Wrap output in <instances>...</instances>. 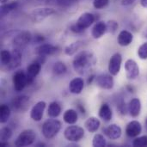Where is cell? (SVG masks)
I'll use <instances>...</instances> for the list:
<instances>
[{
	"label": "cell",
	"instance_id": "obj_1",
	"mask_svg": "<svg viewBox=\"0 0 147 147\" xmlns=\"http://www.w3.org/2000/svg\"><path fill=\"white\" fill-rule=\"evenodd\" d=\"M96 59L92 53L83 51L76 55L73 59L72 65L76 72L80 75H84L96 64Z\"/></svg>",
	"mask_w": 147,
	"mask_h": 147
},
{
	"label": "cell",
	"instance_id": "obj_2",
	"mask_svg": "<svg viewBox=\"0 0 147 147\" xmlns=\"http://www.w3.org/2000/svg\"><path fill=\"white\" fill-rule=\"evenodd\" d=\"M61 129V122L58 120H55L54 118L49 119L46 121L41 128V132L43 136L47 140L53 139L60 131Z\"/></svg>",
	"mask_w": 147,
	"mask_h": 147
},
{
	"label": "cell",
	"instance_id": "obj_3",
	"mask_svg": "<svg viewBox=\"0 0 147 147\" xmlns=\"http://www.w3.org/2000/svg\"><path fill=\"white\" fill-rule=\"evenodd\" d=\"M36 139V134L32 129L23 130L16 138L15 146L17 147H25L34 144Z\"/></svg>",
	"mask_w": 147,
	"mask_h": 147
},
{
	"label": "cell",
	"instance_id": "obj_4",
	"mask_svg": "<svg viewBox=\"0 0 147 147\" xmlns=\"http://www.w3.org/2000/svg\"><path fill=\"white\" fill-rule=\"evenodd\" d=\"M64 136L70 142H78L84 137V130L81 127L71 125L65 129Z\"/></svg>",
	"mask_w": 147,
	"mask_h": 147
},
{
	"label": "cell",
	"instance_id": "obj_5",
	"mask_svg": "<svg viewBox=\"0 0 147 147\" xmlns=\"http://www.w3.org/2000/svg\"><path fill=\"white\" fill-rule=\"evenodd\" d=\"M54 13H55V9L50 7L37 8L31 12L30 18L34 23H40L47 17L53 15Z\"/></svg>",
	"mask_w": 147,
	"mask_h": 147
},
{
	"label": "cell",
	"instance_id": "obj_6",
	"mask_svg": "<svg viewBox=\"0 0 147 147\" xmlns=\"http://www.w3.org/2000/svg\"><path fill=\"white\" fill-rule=\"evenodd\" d=\"M12 82H13L14 89L17 92H20V91L23 90L24 88L27 85H28V76L22 70H19V71L15 72V74L13 75Z\"/></svg>",
	"mask_w": 147,
	"mask_h": 147
},
{
	"label": "cell",
	"instance_id": "obj_7",
	"mask_svg": "<svg viewBox=\"0 0 147 147\" xmlns=\"http://www.w3.org/2000/svg\"><path fill=\"white\" fill-rule=\"evenodd\" d=\"M29 106V97L27 96H19L15 97L11 102V108L17 113H24Z\"/></svg>",
	"mask_w": 147,
	"mask_h": 147
},
{
	"label": "cell",
	"instance_id": "obj_8",
	"mask_svg": "<svg viewBox=\"0 0 147 147\" xmlns=\"http://www.w3.org/2000/svg\"><path fill=\"white\" fill-rule=\"evenodd\" d=\"M126 76L130 80L136 79L140 75V67L137 62L134 59H127L125 63Z\"/></svg>",
	"mask_w": 147,
	"mask_h": 147
},
{
	"label": "cell",
	"instance_id": "obj_9",
	"mask_svg": "<svg viewBox=\"0 0 147 147\" xmlns=\"http://www.w3.org/2000/svg\"><path fill=\"white\" fill-rule=\"evenodd\" d=\"M122 63V56L121 53H115L109 62V71L112 76H116L121 71Z\"/></svg>",
	"mask_w": 147,
	"mask_h": 147
},
{
	"label": "cell",
	"instance_id": "obj_10",
	"mask_svg": "<svg viewBox=\"0 0 147 147\" xmlns=\"http://www.w3.org/2000/svg\"><path fill=\"white\" fill-rule=\"evenodd\" d=\"M96 83L97 86H99L100 88H102L103 90H108L113 89L114 85H115V81H114V78H112V76L106 74V73L98 75L96 78Z\"/></svg>",
	"mask_w": 147,
	"mask_h": 147
},
{
	"label": "cell",
	"instance_id": "obj_11",
	"mask_svg": "<svg viewBox=\"0 0 147 147\" xmlns=\"http://www.w3.org/2000/svg\"><path fill=\"white\" fill-rule=\"evenodd\" d=\"M31 39H32L31 34L29 32L23 31V32H20L18 34H16L14 37L12 43L16 47V48L20 49L27 46L31 41Z\"/></svg>",
	"mask_w": 147,
	"mask_h": 147
},
{
	"label": "cell",
	"instance_id": "obj_12",
	"mask_svg": "<svg viewBox=\"0 0 147 147\" xmlns=\"http://www.w3.org/2000/svg\"><path fill=\"white\" fill-rule=\"evenodd\" d=\"M46 106L47 104L43 101H40L37 103H35L31 109L30 118L34 121H40L42 120Z\"/></svg>",
	"mask_w": 147,
	"mask_h": 147
},
{
	"label": "cell",
	"instance_id": "obj_13",
	"mask_svg": "<svg viewBox=\"0 0 147 147\" xmlns=\"http://www.w3.org/2000/svg\"><path fill=\"white\" fill-rule=\"evenodd\" d=\"M95 22V16L93 14L91 13H89V12H85V13H83L79 18L78 19L76 24L82 29V30H85L86 28H90L93 22Z\"/></svg>",
	"mask_w": 147,
	"mask_h": 147
},
{
	"label": "cell",
	"instance_id": "obj_14",
	"mask_svg": "<svg viewBox=\"0 0 147 147\" xmlns=\"http://www.w3.org/2000/svg\"><path fill=\"white\" fill-rule=\"evenodd\" d=\"M22 63V53L18 48H15L11 52V60L9 64L4 67L7 71H13L16 68H18L21 65Z\"/></svg>",
	"mask_w": 147,
	"mask_h": 147
},
{
	"label": "cell",
	"instance_id": "obj_15",
	"mask_svg": "<svg viewBox=\"0 0 147 147\" xmlns=\"http://www.w3.org/2000/svg\"><path fill=\"white\" fill-rule=\"evenodd\" d=\"M103 133L109 139L115 140H118L121 138L122 130L120 126H118L116 124H111V125L106 127L105 128H103Z\"/></svg>",
	"mask_w": 147,
	"mask_h": 147
},
{
	"label": "cell",
	"instance_id": "obj_16",
	"mask_svg": "<svg viewBox=\"0 0 147 147\" xmlns=\"http://www.w3.org/2000/svg\"><path fill=\"white\" fill-rule=\"evenodd\" d=\"M142 132V126L138 121H130L126 127V134L130 138L138 137Z\"/></svg>",
	"mask_w": 147,
	"mask_h": 147
},
{
	"label": "cell",
	"instance_id": "obj_17",
	"mask_svg": "<svg viewBox=\"0 0 147 147\" xmlns=\"http://www.w3.org/2000/svg\"><path fill=\"white\" fill-rule=\"evenodd\" d=\"M41 70V63L39 61L33 62L30 64L27 68V76L28 79V84H32L34 80V78L39 75L40 71Z\"/></svg>",
	"mask_w": 147,
	"mask_h": 147
},
{
	"label": "cell",
	"instance_id": "obj_18",
	"mask_svg": "<svg viewBox=\"0 0 147 147\" xmlns=\"http://www.w3.org/2000/svg\"><path fill=\"white\" fill-rule=\"evenodd\" d=\"M58 51V47L51 44H41L35 48V53L38 56H47L53 55Z\"/></svg>",
	"mask_w": 147,
	"mask_h": 147
},
{
	"label": "cell",
	"instance_id": "obj_19",
	"mask_svg": "<svg viewBox=\"0 0 147 147\" xmlns=\"http://www.w3.org/2000/svg\"><path fill=\"white\" fill-rule=\"evenodd\" d=\"M134 40V35L131 32L127 30H122L120 32L117 37L118 44L121 47H127L129 46Z\"/></svg>",
	"mask_w": 147,
	"mask_h": 147
},
{
	"label": "cell",
	"instance_id": "obj_20",
	"mask_svg": "<svg viewBox=\"0 0 147 147\" xmlns=\"http://www.w3.org/2000/svg\"><path fill=\"white\" fill-rule=\"evenodd\" d=\"M84 86V79L81 78H75L69 84V90L71 93L74 95H78L82 92Z\"/></svg>",
	"mask_w": 147,
	"mask_h": 147
},
{
	"label": "cell",
	"instance_id": "obj_21",
	"mask_svg": "<svg viewBox=\"0 0 147 147\" xmlns=\"http://www.w3.org/2000/svg\"><path fill=\"white\" fill-rule=\"evenodd\" d=\"M107 32V25L104 22H97L92 28L91 35L94 39H100Z\"/></svg>",
	"mask_w": 147,
	"mask_h": 147
},
{
	"label": "cell",
	"instance_id": "obj_22",
	"mask_svg": "<svg viewBox=\"0 0 147 147\" xmlns=\"http://www.w3.org/2000/svg\"><path fill=\"white\" fill-rule=\"evenodd\" d=\"M141 111V102L139 98H134L128 104V112L132 117H138Z\"/></svg>",
	"mask_w": 147,
	"mask_h": 147
},
{
	"label": "cell",
	"instance_id": "obj_23",
	"mask_svg": "<svg viewBox=\"0 0 147 147\" xmlns=\"http://www.w3.org/2000/svg\"><path fill=\"white\" fill-rule=\"evenodd\" d=\"M98 115L99 117L104 121H110L112 120V117H113V112H112V109L111 108L109 107V105L108 103H103L100 109H99V112H98Z\"/></svg>",
	"mask_w": 147,
	"mask_h": 147
},
{
	"label": "cell",
	"instance_id": "obj_24",
	"mask_svg": "<svg viewBox=\"0 0 147 147\" xmlns=\"http://www.w3.org/2000/svg\"><path fill=\"white\" fill-rule=\"evenodd\" d=\"M100 126H101V122L99 119L94 116L88 118L84 122V127L90 133H96L100 128Z\"/></svg>",
	"mask_w": 147,
	"mask_h": 147
},
{
	"label": "cell",
	"instance_id": "obj_25",
	"mask_svg": "<svg viewBox=\"0 0 147 147\" xmlns=\"http://www.w3.org/2000/svg\"><path fill=\"white\" fill-rule=\"evenodd\" d=\"M63 120L68 125H74L75 123H77V121L78 120V112L75 109H67L64 113Z\"/></svg>",
	"mask_w": 147,
	"mask_h": 147
},
{
	"label": "cell",
	"instance_id": "obj_26",
	"mask_svg": "<svg viewBox=\"0 0 147 147\" xmlns=\"http://www.w3.org/2000/svg\"><path fill=\"white\" fill-rule=\"evenodd\" d=\"M61 113V106L57 102H52L47 109V115L51 118H57Z\"/></svg>",
	"mask_w": 147,
	"mask_h": 147
},
{
	"label": "cell",
	"instance_id": "obj_27",
	"mask_svg": "<svg viewBox=\"0 0 147 147\" xmlns=\"http://www.w3.org/2000/svg\"><path fill=\"white\" fill-rule=\"evenodd\" d=\"M10 114H11L10 108L7 104L4 103L2 104L0 107V122L2 124L6 123L10 117Z\"/></svg>",
	"mask_w": 147,
	"mask_h": 147
},
{
	"label": "cell",
	"instance_id": "obj_28",
	"mask_svg": "<svg viewBox=\"0 0 147 147\" xmlns=\"http://www.w3.org/2000/svg\"><path fill=\"white\" fill-rule=\"evenodd\" d=\"M16 7H17V3L16 2H12V3H3L2 6H1V9H0L1 16H6L11 10L15 9Z\"/></svg>",
	"mask_w": 147,
	"mask_h": 147
},
{
	"label": "cell",
	"instance_id": "obj_29",
	"mask_svg": "<svg viewBox=\"0 0 147 147\" xmlns=\"http://www.w3.org/2000/svg\"><path fill=\"white\" fill-rule=\"evenodd\" d=\"M80 47H81V42L80 41L71 43L70 45H68L65 48V53L68 56H71V55L75 54Z\"/></svg>",
	"mask_w": 147,
	"mask_h": 147
},
{
	"label": "cell",
	"instance_id": "obj_30",
	"mask_svg": "<svg viewBox=\"0 0 147 147\" xmlns=\"http://www.w3.org/2000/svg\"><path fill=\"white\" fill-rule=\"evenodd\" d=\"M67 71V67L66 65H65V63L63 62H56L53 66V71L55 75H62V74H65Z\"/></svg>",
	"mask_w": 147,
	"mask_h": 147
},
{
	"label": "cell",
	"instance_id": "obj_31",
	"mask_svg": "<svg viewBox=\"0 0 147 147\" xmlns=\"http://www.w3.org/2000/svg\"><path fill=\"white\" fill-rule=\"evenodd\" d=\"M107 145L106 139L104 138L103 135L96 134L93 137V141H92V146L94 147H104Z\"/></svg>",
	"mask_w": 147,
	"mask_h": 147
},
{
	"label": "cell",
	"instance_id": "obj_32",
	"mask_svg": "<svg viewBox=\"0 0 147 147\" xmlns=\"http://www.w3.org/2000/svg\"><path fill=\"white\" fill-rule=\"evenodd\" d=\"M0 56H1V64L3 67L7 66L11 60V53L9 52L8 50H2Z\"/></svg>",
	"mask_w": 147,
	"mask_h": 147
},
{
	"label": "cell",
	"instance_id": "obj_33",
	"mask_svg": "<svg viewBox=\"0 0 147 147\" xmlns=\"http://www.w3.org/2000/svg\"><path fill=\"white\" fill-rule=\"evenodd\" d=\"M12 136V131L9 127H3L0 131V140L1 142L8 141Z\"/></svg>",
	"mask_w": 147,
	"mask_h": 147
},
{
	"label": "cell",
	"instance_id": "obj_34",
	"mask_svg": "<svg viewBox=\"0 0 147 147\" xmlns=\"http://www.w3.org/2000/svg\"><path fill=\"white\" fill-rule=\"evenodd\" d=\"M106 25H107V32H109L110 34H115L119 28L118 22L115 20H109L106 23Z\"/></svg>",
	"mask_w": 147,
	"mask_h": 147
},
{
	"label": "cell",
	"instance_id": "obj_35",
	"mask_svg": "<svg viewBox=\"0 0 147 147\" xmlns=\"http://www.w3.org/2000/svg\"><path fill=\"white\" fill-rule=\"evenodd\" d=\"M133 146L135 147L147 146V135H144V136L136 138L133 141Z\"/></svg>",
	"mask_w": 147,
	"mask_h": 147
},
{
	"label": "cell",
	"instance_id": "obj_36",
	"mask_svg": "<svg viewBox=\"0 0 147 147\" xmlns=\"http://www.w3.org/2000/svg\"><path fill=\"white\" fill-rule=\"evenodd\" d=\"M138 55L141 59H147V42L143 43L138 49Z\"/></svg>",
	"mask_w": 147,
	"mask_h": 147
},
{
	"label": "cell",
	"instance_id": "obj_37",
	"mask_svg": "<svg viewBox=\"0 0 147 147\" xmlns=\"http://www.w3.org/2000/svg\"><path fill=\"white\" fill-rule=\"evenodd\" d=\"M109 3V0H94L93 6L96 9H102L106 7Z\"/></svg>",
	"mask_w": 147,
	"mask_h": 147
},
{
	"label": "cell",
	"instance_id": "obj_38",
	"mask_svg": "<svg viewBox=\"0 0 147 147\" xmlns=\"http://www.w3.org/2000/svg\"><path fill=\"white\" fill-rule=\"evenodd\" d=\"M71 30L72 31V32H74V33H77V34H79V33H82L84 30H82L76 23L74 24V25H71Z\"/></svg>",
	"mask_w": 147,
	"mask_h": 147
},
{
	"label": "cell",
	"instance_id": "obj_39",
	"mask_svg": "<svg viewBox=\"0 0 147 147\" xmlns=\"http://www.w3.org/2000/svg\"><path fill=\"white\" fill-rule=\"evenodd\" d=\"M137 0H121V4L123 6H129L134 4Z\"/></svg>",
	"mask_w": 147,
	"mask_h": 147
},
{
	"label": "cell",
	"instance_id": "obj_40",
	"mask_svg": "<svg viewBox=\"0 0 147 147\" xmlns=\"http://www.w3.org/2000/svg\"><path fill=\"white\" fill-rule=\"evenodd\" d=\"M140 4L144 8H147V0H140Z\"/></svg>",
	"mask_w": 147,
	"mask_h": 147
},
{
	"label": "cell",
	"instance_id": "obj_41",
	"mask_svg": "<svg viewBox=\"0 0 147 147\" xmlns=\"http://www.w3.org/2000/svg\"><path fill=\"white\" fill-rule=\"evenodd\" d=\"M9 0H0V2H1V3H8Z\"/></svg>",
	"mask_w": 147,
	"mask_h": 147
},
{
	"label": "cell",
	"instance_id": "obj_42",
	"mask_svg": "<svg viewBox=\"0 0 147 147\" xmlns=\"http://www.w3.org/2000/svg\"><path fill=\"white\" fill-rule=\"evenodd\" d=\"M146 131H147V119H146Z\"/></svg>",
	"mask_w": 147,
	"mask_h": 147
},
{
	"label": "cell",
	"instance_id": "obj_43",
	"mask_svg": "<svg viewBox=\"0 0 147 147\" xmlns=\"http://www.w3.org/2000/svg\"><path fill=\"white\" fill-rule=\"evenodd\" d=\"M146 37H147V33H146Z\"/></svg>",
	"mask_w": 147,
	"mask_h": 147
}]
</instances>
